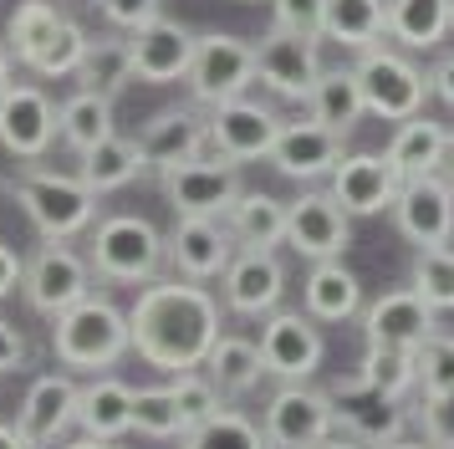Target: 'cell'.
Listing matches in <instances>:
<instances>
[{"mask_svg":"<svg viewBox=\"0 0 454 449\" xmlns=\"http://www.w3.org/2000/svg\"><path fill=\"white\" fill-rule=\"evenodd\" d=\"M220 337V302L200 281H144L138 302L128 311V343L148 367L189 373L205 367L209 347Z\"/></svg>","mask_w":454,"mask_h":449,"instance_id":"obj_1","label":"cell"},{"mask_svg":"<svg viewBox=\"0 0 454 449\" xmlns=\"http://www.w3.org/2000/svg\"><path fill=\"white\" fill-rule=\"evenodd\" d=\"M128 311L107 302V296H82L77 306H67L62 317H51V352L62 367H113L128 352Z\"/></svg>","mask_w":454,"mask_h":449,"instance_id":"obj_2","label":"cell"},{"mask_svg":"<svg viewBox=\"0 0 454 449\" xmlns=\"http://www.w3.org/2000/svg\"><path fill=\"white\" fill-rule=\"evenodd\" d=\"M16 200H21L26 220L42 230L46 240H72L92 230V215H98V194L87 189L77 174H51V169H26L21 179L11 184Z\"/></svg>","mask_w":454,"mask_h":449,"instance_id":"obj_3","label":"cell"},{"mask_svg":"<svg viewBox=\"0 0 454 449\" xmlns=\"http://www.w3.org/2000/svg\"><path fill=\"white\" fill-rule=\"evenodd\" d=\"M92 271L103 281L118 286H144L159 276L164 265V235L144 220V215H107L92 230V250H87Z\"/></svg>","mask_w":454,"mask_h":449,"instance_id":"obj_4","label":"cell"},{"mask_svg":"<svg viewBox=\"0 0 454 449\" xmlns=\"http://www.w3.org/2000/svg\"><path fill=\"white\" fill-rule=\"evenodd\" d=\"M352 77L363 87V107L372 118H388V122H403L413 113H424L429 102V72H419L403 51H388V46H368L357 51V67Z\"/></svg>","mask_w":454,"mask_h":449,"instance_id":"obj_5","label":"cell"},{"mask_svg":"<svg viewBox=\"0 0 454 449\" xmlns=\"http://www.w3.org/2000/svg\"><path fill=\"white\" fill-rule=\"evenodd\" d=\"M189 98L200 107H220L230 98H246V87L255 82V46L225 31H209L194 41V61H189Z\"/></svg>","mask_w":454,"mask_h":449,"instance_id":"obj_6","label":"cell"},{"mask_svg":"<svg viewBox=\"0 0 454 449\" xmlns=\"http://www.w3.org/2000/svg\"><path fill=\"white\" fill-rule=\"evenodd\" d=\"M337 429V408H332V393L307 383H286L270 393L266 404V449H317Z\"/></svg>","mask_w":454,"mask_h":449,"instance_id":"obj_7","label":"cell"},{"mask_svg":"<svg viewBox=\"0 0 454 449\" xmlns=\"http://www.w3.org/2000/svg\"><path fill=\"white\" fill-rule=\"evenodd\" d=\"M21 291L42 317H62L67 306H77L82 296H92V261H82V256L62 240H46L42 250L26 261Z\"/></svg>","mask_w":454,"mask_h":449,"instance_id":"obj_8","label":"cell"},{"mask_svg":"<svg viewBox=\"0 0 454 449\" xmlns=\"http://www.w3.org/2000/svg\"><path fill=\"white\" fill-rule=\"evenodd\" d=\"M255 77L266 82L276 98L307 102L317 77H322V51L311 36H291L281 26H270L266 36L255 41Z\"/></svg>","mask_w":454,"mask_h":449,"instance_id":"obj_9","label":"cell"},{"mask_svg":"<svg viewBox=\"0 0 454 449\" xmlns=\"http://www.w3.org/2000/svg\"><path fill=\"white\" fill-rule=\"evenodd\" d=\"M255 347H261L266 373L286 378V383H307L311 373L322 367V358H327V343H322L317 322L301 317V311H270V322L261 327V343Z\"/></svg>","mask_w":454,"mask_h":449,"instance_id":"obj_10","label":"cell"},{"mask_svg":"<svg viewBox=\"0 0 454 449\" xmlns=\"http://www.w3.org/2000/svg\"><path fill=\"white\" fill-rule=\"evenodd\" d=\"M164 200L174 204V215L225 220L230 204L240 200V163H174L164 169Z\"/></svg>","mask_w":454,"mask_h":449,"instance_id":"obj_11","label":"cell"},{"mask_svg":"<svg viewBox=\"0 0 454 449\" xmlns=\"http://www.w3.org/2000/svg\"><path fill=\"white\" fill-rule=\"evenodd\" d=\"M352 215L342 204L322 194V189H311L301 200L286 204V245L296 256H307V261H337L342 250L352 245Z\"/></svg>","mask_w":454,"mask_h":449,"instance_id":"obj_12","label":"cell"},{"mask_svg":"<svg viewBox=\"0 0 454 449\" xmlns=\"http://www.w3.org/2000/svg\"><path fill=\"white\" fill-rule=\"evenodd\" d=\"M393 220L413 245H450L454 240V184L444 174H419L398 184Z\"/></svg>","mask_w":454,"mask_h":449,"instance_id":"obj_13","label":"cell"},{"mask_svg":"<svg viewBox=\"0 0 454 449\" xmlns=\"http://www.w3.org/2000/svg\"><path fill=\"white\" fill-rule=\"evenodd\" d=\"M57 138V107L36 82H11L0 92V148L16 159H42Z\"/></svg>","mask_w":454,"mask_h":449,"instance_id":"obj_14","label":"cell"},{"mask_svg":"<svg viewBox=\"0 0 454 449\" xmlns=\"http://www.w3.org/2000/svg\"><path fill=\"white\" fill-rule=\"evenodd\" d=\"M164 256L174 261L179 276H189V281H215V276H225L230 256H235V235H230L225 220L179 215L174 235L164 240Z\"/></svg>","mask_w":454,"mask_h":449,"instance_id":"obj_15","label":"cell"},{"mask_svg":"<svg viewBox=\"0 0 454 449\" xmlns=\"http://www.w3.org/2000/svg\"><path fill=\"white\" fill-rule=\"evenodd\" d=\"M194 31L179 26L168 16H153L148 26L133 31L128 51H133V77L138 82H153V87H168V82H184L189 61H194Z\"/></svg>","mask_w":454,"mask_h":449,"instance_id":"obj_16","label":"cell"},{"mask_svg":"<svg viewBox=\"0 0 454 449\" xmlns=\"http://www.w3.org/2000/svg\"><path fill=\"white\" fill-rule=\"evenodd\" d=\"M209 133L220 143V154L230 163H250V159H266L276 133H281V118L270 113L266 102H250V98H230L220 107H209Z\"/></svg>","mask_w":454,"mask_h":449,"instance_id":"obj_17","label":"cell"},{"mask_svg":"<svg viewBox=\"0 0 454 449\" xmlns=\"http://www.w3.org/2000/svg\"><path fill=\"white\" fill-rule=\"evenodd\" d=\"M398 174H393V163L383 154H342L337 169H332V200L342 204L348 215H383L393 209L398 200Z\"/></svg>","mask_w":454,"mask_h":449,"instance_id":"obj_18","label":"cell"},{"mask_svg":"<svg viewBox=\"0 0 454 449\" xmlns=\"http://www.w3.org/2000/svg\"><path fill=\"white\" fill-rule=\"evenodd\" d=\"M434 306L419 296V291H388L363 311V337L368 347H398V352H413V347L434 337Z\"/></svg>","mask_w":454,"mask_h":449,"instance_id":"obj_19","label":"cell"},{"mask_svg":"<svg viewBox=\"0 0 454 449\" xmlns=\"http://www.w3.org/2000/svg\"><path fill=\"white\" fill-rule=\"evenodd\" d=\"M270 163H276V174H286V179H322V174H332L337 169V159H342V133H332V128H322L317 118L307 122H281V133H276V143H270Z\"/></svg>","mask_w":454,"mask_h":449,"instance_id":"obj_20","label":"cell"},{"mask_svg":"<svg viewBox=\"0 0 454 449\" xmlns=\"http://www.w3.org/2000/svg\"><path fill=\"white\" fill-rule=\"evenodd\" d=\"M220 281H225L230 311L266 317V311H276L281 291H286V265L276 261V250H235Z\"/></svg>","mask_w":454,"mask_h":449,"instance_id":"obj_21","label":"cell"},{"mask_svg":"<svg viewBox=\"0 0 454 449\" xmlns=\"http://www.w3.org/2000/svg\"><path fill=\"white\" fill-rule=\"evenodd\" d=\"M67 424H77V383L67 373H46L31 383L21 414H16V434L26 449H46L67 434Z\"/></svg>","mask_w":454,"mask_h":449,"instance_id":"obj_22","label":"cell"},{"mask_svg":"<svg viewBox=\"0 0 454 449\" xmlns=\"http://www.w3.org/2000/svg\"><path fill=\"white\" fill-rule=\"evenodd\" d=\"M332 408H337V424L348 429L352 439H363V445H393L403 434V424H409L403 404L378 398V393H368V388L352 383V378H337L332 383Z\"/></svg>","mask_w":454,"mask_h":449,"instance_id":"obj_23","label":"cell"},{"mask_svg":"<svg viewBox=\"0 0 454 449\" xmlns=\"http://www.w3.org/2000/svg\"><path fill=\"white\" fill-rule=\"evenodd\" d=\"M450 148H454V133L444 122H434L429 113H413V118L398 122L383 159L393 163L398 179H419V174H439L450 163Z\"/></svg>","mask_w":454,"mask_h":449,"instance_id":"obj_24","label":"cell"},{"mask_svg":"<svg viewBox=\"0 0 454 449\" xmlns=\"http://www.w3.org/2000/svg\"><path fill=\"white\" fill-rule=\"evenodd\" d=\"M205 122L194 107H164V113H153L144 128V138H138V154H144V169H174V163H189L194 159V148L205 138Z\"/></svg>","mask_w":454,"mask_h":449,"instance_id":"obj_25","label":"cell"},{"mask_svg":"<svg viewBox=\"0 0 454 449\" xmlns=\"http://www.w3.org/2000/svg\"><path fill=\"white\" fill-rule=\"evenodd\" d=\"M301 302H307L311 322H352L363 311V281L342 265V256L337 261H311L307 281H301Z\"/></svg>","mask_w":454,"mask_h":449,"instance_id":"obj_26","label":"cell"},{"mask_svg":"<svg viewBox=\"0 0 454 449\" xmlns=\"http://www.w3.org/2000/svg\"><path fill=\"white\" fill-rule=\"evenodd\" d=\"M77 424L87 439L133 434V388L123 378H92L87 388H77Z\"/></svg>","mask_w":454,"mask_h":449,"instance_id":"obj_27","label":"cell"},{"mask_svg":"<svg viewBox=\"0 0 454 449\" xmlns=\"http://www.w3.org/2000/svg\"><path fill=\"white\" fill-rule=\"evenodd\" d=\"M383 11H388L383 36H393L409 51H434L454 26V0H383Z\"/></svg>","mask_w":454,"mask_h":449,"instance_id":"obj_28","label":"cell"},{"mask_svg":"<svg viewBox=\"0 0 454 449\" xmlns=\"http://www.w3.org/2000/svg\"><path fill=\"white\" fill-rule=\"evenodd\" d=\"M57 133H62V143L82 159L87 148H98L103 138H113V98L92 92V87H77V92L57 107Z\"/></svg>","mask_w":454,"mask_h":449,"instance_id":"obj_29","label":"cell"},{"mask_svg":"<svg viewBox=\"0 0 454 449\" xmlns=\"http://www.w3.org/2000/svg\"><path fill=\"white\" fill-rule=\"evenodd\" d=\"M311 118L322 122V128H332V133H342L348 138L352 128L363 122V87H357V77H352V67H337V72H327L322 67V77H317V87H311Z\"/></svg>","mask_w":454,"mask_h":449,"instance_id":"obj_30","label":"cell"},{"mask_svg":"<svg viewBox=\"0 0 454 449\" xmlns=\"http://www.w3.org/2000/svg\"><path fill=\"white\" fill-rule=\"evenodd\" d=\"M225 224L246 250H276V245H286V204L270 200V194H246L240 189V200L230 204Z\"/></svg>","mask_w":454,"mask_h":449,"instance_id":"obj_31","label":"cell"},{"mask_svg":"<svg viewBox=\"0 0 454 449\" xmlns=\"http://www.w3.org/2000/svg\"><path fill=\"white\" fill-rule=\"evenodd\" d=\"M144 174V154H138V138H103L98 148H87L82 154V174L77 179L103 200V194H113V189H123V184H133Z\"/></svg>","mask_w":454,"mask_h":449,"instance_id":"obj_32","label":"cell"},{"mask_svg":"<svg viewBox=\"0 0 454 449\" xmlns=\"http://www.w3.org/2000/svg\"><path fill=\"white\" fill-rule=\"evenodd\" d=\"M388 31V11H383V0H327V31L337 46H348V51H368L378 46V36Z\"/></svg>","mask_w":454,"mask_h":449,"instance_id":"obj_33","label":"cell"},{"mask_svg":"<svg viewBox=\"0 0 454 449\" xmlns=\"http://www.w3.org/2000/svg\"><path fill=\"white\" fill-rule=\"evenodd\" d=\"M352 383H363L378 398H393L403 404L413 388H419V367H413V352H398V347H368L363 363L352 373Z\"/></svg>","mask_w":454,"mask_h":449,"instance_id":"obj_34","label":"cell"},{"mask_svg":"<svg viewBox=\"0 0 454 449\" xmlns=\"http://www.w3.org/2000/svg\"><path fill=\"white\" fill-rule=\"evenodd\" d=\"M205 373L220 393H250L261 383L266 363H261V347L246 343V337H215V347L205 358Z\"/></svg>","mask_w":454,"mask_h":449,"instance_id":"obj_35","label":"cell"},{"mask_svg":"<svg viewBox=\"0 0 454 449\" xmlns=\"http://www.w3.org/2000/svg\"><path fill=\"white\" fill-rule=\"evenodd\" d=\"M77 82L92 87V92H103V98H118L133 87V51H128V41H87V57L77 67Z\"/></svg>","mask_w":454,"mask_h":449,"instance_id":"obj_36","label":"cell"},{"mask_svg":"<svg viewBox=\"0 0 454 449\" xmlns=\"http://www.w3.org/2000/svg\"><path fill=\"white\" fill-rule=\"evenodd\" d=\"M57 26H62V11L51 0H21L11 11V36H5L11 57L21 61V67H31L46 51V41L57 36Z\"/></svg>","mask_w":454,"mask_h":449,"instance_id":"obj_37","label":"cell"},{"mask_svg":"<svg viewBox=\"0 0 454 449\" xmlns=\"http://www.w3.org/2000/svg\"><path fill=\"white\" fill-rule=\"evenodd\" d=\"M179 449H266V434H261V424H250L246 414L220 408V414H209L205 424L184 429Z\"/></svg>","mask_w":454,"mask_h":449,"instance_id":"obj_38","label":"cell"},{"mask_svg":"<svg viewBox=\"0 0 454 449\" xmlns=\"http://www.w3.org/2000/svg\"><path fill=\"white\" fill-rule=\"evenodd\" d=\"M413 291L434 311H454V250L450 245H419V256H413Z\"/></svg>","mask_w":454,"mask_h":449,"instance_id":"obj_39","label":"cell"},{"mask_svg":"<svg viewBox=\"0 0 454 449\" xmlns=\"http://www.w3.org/2000/svg\"><path fill=\"white\" fill-rule=\"evenodd\" d=\"M133 429L144 439H179L184 434V414L174 404V393L164 388H133Z\"/></svg>","mask_w":454,"mask_h":449,"instance_id":"obj_40","label":"cell"},{"mask_svg":"<svg viewBox=\"0 0 454 449\" xmlns=\"http://www.w3.org/2000/svg\"><path fill=\"white\" fill-rule=\"evenodd\" d=\"M82 57H87V31L77 26V20H67V16H62L57 36L46 41L42 57L31 61V72H36V77H77Z\"/></svg>","mask_w":454,"mask_h":449,"instance_id":"obj_41","label":"cell"},{"mask_svg":"<svg viewBox=\"0 0 454 449\" xmlns=\"http://www.w3.org/2000/svg\"><path fill=\"white\" fill-rule=\"evenodd\" d=\"M413 367H419V388L424 393H454V337L434 332L413 347Z\"/></svg>","mask_w":454,"mask_h":449,"instance_id":"obj_42","label":"cell"},{"mask_svg":"<svg viewBox=\"0 0 454 449\" xmlns=\"http://www.w3.org/2000/svg\"><path fill=\"white\" fill-rule=\"evenodd\" d=\"M168 393H174V404H179V414H184V429L205 424L209 414H220V388L209 383V378H200L194 367L189 373H174V383H168Z\"/></svg>","mask_w":454,"mask_h":449,"instance_id":"obj_43","label":"cell"},{"mask_svg":"<svg viewBox=\"0 0 454 449\" xmlns=\"http://www.w3.org/2000/svg\"><path fill=\"white\" fill-rule=\"evenodd\" d=\"M270 16L291 36L322 41V31H327V0H270Z\"/></svg>","mask_w":454,"mask_h":449,"instance_id":"obj_44","label":"cell"},{"mask_svg":"<svg viewBox=\"0 0 454 449\" xmlns=\"http://www.w3.org/2000/svg\"><path fill=\"white\" fill-rule=\"evenodd\" d=\"M419 424L434 449H454V393H424Z\"/></svg>","mask_w":454,"mask_h":449,"instance_id":"obj_45","label":"cell"},{"mask_svg":"<svg viewBox=\"0 0 454 449\" xmlns=\"http://www.w3.org/2000/svg\"><path fill=\"white\" fill-rule=\"evenodd\" d=\"M98 5H103V16L113 20V26L138 31V26H148V20L159 16V5H164V0H98Z\"/></svg>","mask_w":454,"mask_h":449,"instance_id":"obj_46","label":"cell"},{"mask_svg":"<svg viewBox=\"0 0 454 449\" xmlns=\"http://www.w3.org/2000/svg\"><path fill=\"white\" fill-rule=\"evenodd\" d=\"M26 367V337L16 322L0 317V373H21Z\"/></svg>","mask_w":454,"mask_h":449,"instance_id":"obj_47","label":"cell"},{"mask_svg":"<svg viewBox=\"0 0 454 449\" xmlns=\"http://www.w3.org/2000/svg\"><path fill=\"white\" fill-rule=\"evenodd\" d=\"M21 256H16V250H11V245L0 240V302H5V296H11V291H16V286H21Z\"/></svg>","mask_w":454,"mask_h":449,"instance_id":"obj_48","label":"cell"},{"mask_svg":"<svg viewBox=\"0 0 454 449\" xmlns=\"http://www.w3.org/2000/svg\"><path fill=\"white\" fill-rule=\"evenodd\" d=\"M429 87H434V92H439V98H444V102L454 107V51H450L444 61H439L434 72H429Z\"/></svg>","mask_w":454,"mask_h":449,"instance_id":"obj_49","label":"cell"},{"mask_svg":"<svg viewBox=\"0 0 454 449\" xmlns=\"http://www.w3.org/2000/svg\"><path fill=\"white\" fill-rule=\"evenodd\" d=\"M0 449H26V439L11 424H0Z\"/></svg>","mask_w":454,"mask_h":449,"instance_id":"obj_50","label":"cell"},{"mask_svg":"<svg viewBox=\"0 0 454 449\" xmlns=\"http://www.w3.org/2000/svg\"><path fill=\"white\" fill-rule=\"evenodd\" d=\"M5 87H11V46L0 41V92H5Z\"/></svg>","mask_w":454,"mask_h":449,"instance_id":"obj_51","label":"cell"},{"mask_svg":"<svg viewBox=\"0 0 454 449\" xmlns=\"http://www.w3.org/2000/svg\"><path fill=\"white\" fill-rule=\"evenodd\" d=\"M67 449H118V439H77V445H67Z\"/></svg>","mask_w":454,"mask_h":449,"instance_id":"obj_52","label":"cell"},{"mask_svg":"<svg viewBox=\"0 0 454 449\" xmlns=\"http://www.w3.org/2000/svg\"><path fill=\"white\" fill-rule=\"evenodd\" d=\"M317 449H357V439H337V434H327Z\"/></svg>","mask_w":454,"mask_h":449,"instance_id":"obj_53","label":"cell"},{"mask_svg":"<svg viewBox=\"0 0 454 449\" xmlns=\"http://www.w3.org/2000/svg\"><path fill=\"white\" fill-rule=\"evenodd\" d=\"M378 449H434L429 439H424V445H409V439H393V445H378Z\"/></svg>","mask_w":454,"mask_h":449,"instance_id":"obj_54","label":"cell"},{"mask_svg":"<svg viewBox=\"0 0 454 449\" xmlns=\"http://www.w3.org/2000/svg\"><path fill=\"white\" fill-rule=\"evenodd\" d=\"M450 184H454V148H450Z\"/></svg>","mask_w":454,"mask_h":449,"instance_id":"obj_55","label":"cell"},{"mask_svg":"<svg viewBox=\"0 0 454 449\" xmlns=\"http://www.w3.org/2000/svg\"><path fill=\"white\" fill-rule=\"evenodd\" d=\"M246 5H250V0H246Z\"/></svg>","mask_w":454,"mask_h":449,"instance_id":"obj_56","label":"cell"}]
</instances>
